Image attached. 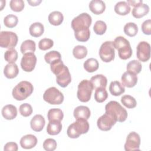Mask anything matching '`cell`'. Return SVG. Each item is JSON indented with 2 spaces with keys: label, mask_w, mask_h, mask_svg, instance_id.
<instances>
[{
  "label": "cell",
  "mask_w": 151,
  "mask_h": 151,
  "mask_svg": "<svg viewBox=\"0 0 151 151\" xmlns=\"http://www.w3.org/2000/svg\"><path fill=\"white\" fill-rule=\"evenodd\" d=\"M4 150L5 151H17L18 150V145L15 142H8L5 145Z\"/></svg>",
  "instance_id": "cell-47"
},
{
  "label": "cell",
  "mask_w": 151,
  "mask_h": 151,
  "mask_svg": "<svg viewBox=\"0 0 151 151\" xmlns=\"http://www.w3.org/2000/svg\"><path fill=\"white\" fill-rule=\"evenodd\" d=\"M64 17L60 11H53L48 15L49 22L53 25H60L63 21Z\"/></svg>",
  "instance_id": "cell-28"
},
{
  "label": "cell",
  "mask_w": 151,
  "mask_h": 151,
  "mask_svg": "<svg viewBox=\"0 0 151 151\" xmlns=\"http://www.w3.org/2000/svg\"><path fill=\"white\" fill-rule=\"evenodd\" d=\"M11 9L15 12H21L23 10L25 4L22 0H11L9 3Z\"/></svg>",
  "instance_id": "cell-42"
},
{
  "label": "cell",
  "mask_w": 151,
  "mask_h": 151,
  "mask_svg": "<svg viewBox=\"0 0 151 151\" xmlns=\"http://www.w3.org/2000/svg\"><path fill=\"white\" fill-rule=\"evenodd\" d=\"M107 29V25L103 21H97L93 27L94 32L97 35H103Z\"/></svg>",
  "instance_id": "cell-40"
},
{
  "label": "cell",
  "mask_w": 151,
  "mask_h": 151,
  "mask_svg": "<svg viewBox=\"0 0 151 151\" xmlns=\"http://www.w3.org/2000/svg\"><path fill=\"white\" fill-rule=\"evenodd\" d=\"M113 42L114 47L118 50V55L121 59L127 60L131 57L132 49L127 40L122 36H119Z\"/></svg>",
  "instance_id": "cell-3"
},
{
  "label": "cell",
  "mask_w": 151,
  "mask_h": 151,
  "mask_svg": "<svg viewBox=\"0 0 151 151\" xmlns=\"http://www.w3.org/2000/svg\"><path fill=\"white\" fill-rule=\"evenodd\" d=\"M137 57L140 61L146 62L150 57V45L146 41L140 42L137 46Z\"/></svg>",
  "instance_id": "cell-14"
},
{
  "label": "cell",
  "mask_w": 151,
  "mask_h": 151,
  "mask_svg": "<svg viewBox=\"0 0 151 151\" xmlns=\"http://www.w3.org/2000/svg\"><path fill=\"white\" fill-rule=\"evenodd\" d=\"M92 22L91 16L87 13H82L71 21V27L74 32L89 29Z\"/></svg>",
  "instance_id": "cell-6"
},
{
  "label": "cell",
  "mask_w": 151,
  "mask_h": 151,
  "mask_svg": "<svg viewBox=\"0 0 151 151\" xmlns=\"http://www.w3.org/2000/svg\"><path fill=\"white\" fill-rule=\"evenodd\" d=\"M4 58L9 63H15L18 58V52L14 48H11L5 51Z\"/></svg>",
  "instance_id": "cell-37"
},
{
  "label": "cell",
  "mask_w": 151,
  "mask_h": 151,
  "mask_svg": "<svg viewBox=\"0 0 151 151\" xmlns=\"http://www.w3.org/2000/svg\"><path fill=\"white\" fill-rule=\"evenodd\" d=\"M20 114L24 117H28L32 113V108L28 103L22 104L19 108Z\"/></svg>",
  "instance_id": "cell-44"
},
{
  "label": "cell",
  "mask_w": 151,
  "mask_h": 151,
  "mask_svg": "<svg viewBox=\"0 0 151 151\" xmlns=\"http://www.w3.org/2000/svg\"><path fill=\"white\" fill-rule=\"evenodd\" d=\"M89 9L93 14L100 15L105 11L106 5L101 0H92L89 4Z\"/></svg>",
  "instance_id": "cell-18"
},
{
  "label": "cell",
  "mask_w": 151,
  "mask_h": 151,
  "mask_svg": "<svg viewBox=\"0 0 151 151\" xmlns=\"http://www.w3.org/2000/svg\"><path fill=\"white\" fill-rule=\"evenodd\" d=\"M117 120L110 114L105 112V113L100 117L97 122L99 129L102 131L110 130L112 126L116 124Z\"/></svg>",
  "instance_id": "cell-11"
},
{
  "label": "cell",
  "mask_w": 151,
  "mask_h": 151,
  "mask_svg": "<svg viewBox=\"0 0 151 151\" xmlns=\"http://www.w3.org/2000/svg\"><path fill=\"white\" fill-rule=\"evenodd\" d=\"M61 56L59 52L57 51H51L45 54L44 56V59L46 63L48 64H51L52 62L56 60L61 59Z\"/></svg>",
  "instance_id": "cell-41"
},
{
  "label": "cell",
  "mask_w": 151,
  "mask_h": 151,
  "mask_svg": "<svg viewBox=\"0 0 151 151\" xmlns=\"http://www.w3.org/2000/svg\"><path fill=\"white\" fill-rule=\"evenodd\" d=\"M105 110L106 112L113 116L117 122H124L127 117L126 110L116 101H109L105 106Z\"/></svg>",
  "instance_id": "cell-5"
},
{
  "label": "cell",
  "mask_w": 151,
  "mask_h": 151,
  "mask_svg": "<svg viewBox=\"0 0 151 151\" xmlns=\"http://www.w3.org/2000/svg\"><path fill=\"white\" fill-rule=\"evenodd\" d=\"M99 55L101 60L105 63H109L113 60L115 57L113 42L107 41L103 42L99 50Z\"/></svg>",
  "instance_id": "cell-9"
},
{
  "label": "cell",
  "mask_w": 151,
  "mask_h": 151,
  "mask_svg": "<svg viewBox=\"0 0 151 151\" xmlns=\"http://www.w3.org/2000/svg\"><path fill=\"white\" fill-rule=\"evenodd\" d=\"M37 63V57L34 52L24 54L21 61L22 69L26 72H31L35 68Z\"/></svg>",
  "instance_id": "cell-12"
},
{
  "label": "cell",
  "mask_w": 151,
  "mask_h": 151,
  "mask_svg": "<svg viewBox=\"0 0 151 151\" xmlns=\"http://www.w3.org/2000/svg\"><path fill=\"white\" fill-rule=\"evenodd\" d=\"M108 97V93L105 88H98L95 90L94 99L98 103L104 101Z\"/></svg>",
  "instance_id": "cell-35"
},
{
  "label": "cell",
  "mask_w": 151,
  "mask_h": 151,
  "mask_svg": "<svg viewBox=\"0 0 151 151\" xmlns=\"http://www.w3.org/2000/svg\"><path fill=\"white\" fill-rule=\"evenodd\" d=\"M18 73V67L15 63H9L6 64L4 70L5 76L9 79L16 77Z\"/></svg>",
  "instance_id": "cell-23"
},
{
  "label": "cell",
  "mask_w": 151,
  "mask_h": 151,
  "mask_svg": "<svg viewBox=\"0 0 151 151\" xmlns=\"http://www.w3.org/2000/svg\"><path fill=\"white\" fill-rule=\"evenodd\" d=\"M109 91L111 94L114 96H118L124 93V86L118 81H111L109 86Z\"/></svg>",
  "instance_id": "cell-25"
},
{
  "label": "cell",
  "mask_w": 151,
  "mask_h": 151,
  "mask_svg": "<svg viewBox=\"0 0 151 151\" xmlns=\"http://www.w3.org/2000/svg\"><path fill=\"white\" fill-rule=\"evenodd\" d=\"M28 3L31 6H37L42 1L41 0H36V1H27Z\"/></svg>",
  "instance_id": "cell-49"
},
{
  "label": "cell",
  "mask_w": 151,
  "mask_h": 151,
  "mask_svg": "<svg viewBox=\"0 0 151 151\" xmlns=\"http://www.w3.org/2000/svg\"><path fill=\"white\" fill-rule=\"evenodd\" d=\"M73 54L75 58L77 59H83L87 54V49L83 45H77L73 50Z\"/></svg>",
  "instance_id": "cell-33"
},
{
  "label": "cell",
  "mask_w": 151,
  "mask_h": 151,
  "mask_svg": "<svg viewBox=\"0 0 151 151\" xmlns=\"http://www.w3.org/2000/svg\"><path fill=\"white\" fill-rule=\"evenodd\" d=\"M18 42L17 35L11 31H1L0 33V46L5 48H13Z\"/></svg>",
  "instance_id": "cell-10"
},
{
  "label": "cell",
  "mask_w": 151,
  "mask_h": 151,
  "mask_svg": "<svg viewBox=\"0 0 151 151\" xmlns=\"http://www.w3.org/2000/svg\"><path fill=\"white\" fill-rule=\"evenodd\" d=\"M122 84L128 88L134 87L137 82V74L130 71L124 72L122 76Z\"/></svg>",
  "instance_id": "cell-15"
},
{
  "label": "cell",
  "mask_w": 151,
  "mask_h": 151,
  "mask_svg": "<svg viewBox=\"0 0 151 151\" xmlns=\"http://www.w3.org/2000/svg\"><path fill=\"white\" fill-rule=\"evenodd\" d=\"M89 129V124L85 119H77L71 124L67 130L68 136L72 139L78 138L81 134L86 133Z\"/></svg>",
  "instance_id": "cell-2"
},
{
  "label": "cell",
  "mask_w": 151,
  "mask_h": 151,
  "mask_svg": "<svg viewBox=\"0 0 151 151\" xmlns=\"http://www.w3.org/2000/svg\"><path fill=\"white\" fill-rule=\"evenodd\" d=\"M76 39L80 42H86L88 40L90 36V31L89 29L74 32Z\"/></svg>",
  "instance_id": "cell-38"
},
{
  "label": "cell",
  "mask_w": 151,
  "mask_h": 151,
  "mask_svg": "<svg viewBox=\"0 0 151 151\" xmlns=\"http://www.w3.org/2000/svg\"><path fill=\"white\" fill-rule=\"evenodd\" d=\"M140 145V136L136 132H130L127 136L126 141L124 144L126 151L139 150Z\"/></svg>",
  "instance_id": "cell-13"
},
{
  "label": "cell",
  "mask_w": 151,
  "mask_h": 151,
  "mask_svg": "<svg viewBox=\"0 0 151 151\" xmlns=\"http://www.w3.org/2000/svg\"><path fill=\"white\" fill-rule=\"evenodd\" d=\"M142 64L137 60H132L130 61L127 64V71L137 74L140 73L142 70Z\"/></svg>",
  "instance_id": "cell-32"
},
{
  "label": "cell",
  "mask_w": 151,
  "mask_h": 151,
  "mask_svg": "<svg viewBox=\"0 0 151 151\" xmlns=\"http://www.w3.org/2000/svg\"><path fill=\"white\" fill-rule=\"evenodd\" d=\"M63 112L60 109H51L48 111L47 117L49 121L55 120L61 122L63 120Z\"/></svg>",
  "instance_id": "cell-30"
},
{
  "label": "cell",
  "mask_w": 151,
  "mask_h": 151,
  "mask_svg": "<svg viewBox=\"0 0 151 151\" xmlns=\"http://www.w3.org/2000/svg\"><path fill=\"white\" fill-rule=\"evenodd\" d=\"M127 3L130 5H132L134 7L141 4H143V1H132V0H129L127 1Z\"/></svg>",
  "instance_id": "cell-48"
},
{
  "label": "cell",
  "mask_w": 151,
  "mask_h": 151,
  "mask_svg": "<svg viewBox=\"0 0 151 151\" xmlns=\"http://www.w3.org/2000/svg\"><path fill=\"white\" fill-rule=\"evenodd\" d=\"M45 121L44 117L41 114L35 115L30 122V126L31 129L35 132H41L44 126Z\"/></svg>",
  "instance_id": "cell-17"
},
{
  "label": "cell",
  "mask_w": 151,
  "mask_h": 151,
  "mask_svg": "<svg viewBox=\"0 0 151 151\" xmlns=\"http://www.w3.org/2000/svg\"><path fill=\"white\" fill-rule=\"evenodd\" d=\"M61 129V123L60 122V121L55 120L49 121V123L47 127V132L48 134L50 135H57L59 134Z\"/></svg>",
  "instance_id": "cell-24"
},
{
  "label": "cell",
  "mask_w": 151,
  "mask_h": 151,
  "mask_svg": "<svg viewBox=\"0 0 151 151\" xmlns=\"http://www.w3.org/2000/svg\"><path fill=\"white\" fill-rule=\"evenodd\" d=\"M138 32V27L134 22H128L124 27V32L129 37L135 36Z\"/></svg>",
  "instance_id": "cell-34"
},
{
  "label": "cell",
  "mask_w": 151,
  "mask_h": 151,
  "mask_svg": "<svg viewBox=\"0 0 151 151\" xmlns=\"http://www.w3.org/2000/svg\"><path fill=\"white\" fill-rule=\"evenodd\" d=\"M43 99L49 104H60L64 101V96L57 88L51 87L45 90L43 94Z\"/></svg>",
  "instance_id": "cell-8"
},
{
  "label": "cell",
  "mask_w": 151,
  "mask_h": 151,
  "mask_svg": "<svg viewBox=\"0 0 151 151\" xmlns=\"http://www.w3.org/2000/svg\"><path fill=\"white\" fill-rule=\"evenodd\" d=\"M57 144L56 141L53 139H47L43 143V148L47 151H53L57 147Z\"/></svg>",
  "instance_id": "cell-45"
},
{
  "label": "cell",
  "mask_w": 151,
  "mask_h": 151,
  "mask_svg": "<svg viewBox=\"0 0 151 151\" xmlns=\"http://www.w3.org/2000/svg\"><path fill=\"white\" fill-rule=\"evenodd\" d=\"M142 31L146 35L151 34V20L147 19L145 21L142 25Z\"/></svg>",
  "instance_id": "cell-46"
},
{
  "label": "cell",
  "mask_w": 151,
  "mask_h": 151,
  "mask_svg": "<svg viewBox=\"0 0 151 151\" xmlns=\"http://www.w3.org/2000/svg\"><path fill=\"white\" fill-rule=\"evenodd\" d=\"M51 71L56 76L57 83L61 87H66L71 81L69 70L61 59L56 60L50 64Z\"/></svg>",
  "instance_id": "cell-1"
},
{
  "label": "cell",
  "mask_w": 151,
  "mask_h": 151,
  "mask_svg": "<svg viewBox=\"0 0 151 151\" xmlns=\"http://www.w3.org/2000/svg\"><path fill=\"white\" fill-rule=\"evenodd\" d=\"M37 143V139L33 134H27L21 137L20 140L21 146L25 149L34 147Z\"/></svg>",
  "instance_id": "cell-16"
},
{
  "label": "cell",
  "mask_w": 151,
  "mask_h": 151,
  "mask_svg": "<svg viewBox=\"0 0 151 151\" xmlns=\"http://www.w3.org/2000/svg\"><path fill=\"white\" fill-rule=\"evenodd\" d=\"M93 89L96 90L98 88H105L107 86V78L102 74H97L93 76L90 79Z\"/></svg>",
  "instance_id": "cell-19"
},
{
  "label": "cell",
  "mask_w": 151,
  "mask_h": 151,
  "mask_svg": "<svg viewBox=\"0 0 151 151\" xmlns=\"http://www.w3.org/2000/svg\"><path fill=\"white\" fill-rule=\"evenodd\" d=\"M54 45V42L50 38H43L38 43V47L40 50L45 51L51 48Z\"/></svg>",
  "instance_id": "cell-43"
},
{
  "label": "cell",
  "mask_w": 151,
  "mask_h": 151,
  "mask_svg": "<svg viewBox=\"0 0 151 151\" xmlns=\"http://www.w3.org/2000/svg\"><path fill=\"white\" fill-rule=\"evenodd\" d=\"M122 103L128 109H133L136 106L137 103L135 99L130 95H124L121 98Z\"/></svg>",
  "instance_id": "cell-36"
},
{
  "label": "cell",
  "mask_w": 151,
  "mask_h": 151,
  "mask_svg": "<svg viewBox=\"0 0 151 151\" xmlns=\"http://www.w3.org/2000/svg\"><path fill=\"white\" fill-rule=\"evenodd\" d=\"M18 22V17L12 14H9L6 15L4 19V25L8 28H14L15 27Z\"/></svg>",
  "instance_id": "cell-39"
},
{
  "label": "cell",
  "mask_w": 151,
  "mask_h": 151,
  "mask_svg": "<svg viewBox=\"0 0 151 151\" xmlns=\"http://www.w3.org/2000/svg\"><path fill=\"white\" fill-rule=\"evenodd\" d=\"M149 12V7L147 4H141L132 9V15L136 18H140L146 15Z\"/></svg>",
  "instance_id": "cell-22"
},
{
  "label": "cell",
  "mask_w": 151,
  "mask_h": 151,
  "mask_svg": "<svg viewBox=\"0 0 151 151\" xmlns=\"http://www.w3.org/2000/svg\"><path fill=\"white\" fill-rule=\"evenodd\" d=\"M90 110L88 107L84 106H80L77 107L74 110V116L77 119H88L90 116Z\"/></svg>",
  "instance_id": "cell-21"
},
{
  "label": "cell",
  "mask_w": 151,
  "mask_h": 151,
  "mask_svg": "<svg viewBox=\"0 0 151 151\" xmlns=\"http://www.w3.org/2000/svg\"><path fill=\"white\" fill-rule=\"evenodd\" d=\"M35 51V43L34 41L27 40L24 41L21 45V52L24 54L28 52H34Z\"/></svg>",
  "instance_id": "cell-31"
},
{
  "label": "cell",
  "mask_w": 151,
  "mask_h": 151,
  "mask_svg": "<svg viewBox=\"0 0 151 151\" xmlns=\"http://www.w3.org/2000/svg\"><path fill=\"white\" fill-rule=\"evenodd\" d=\"M130 6L125 1H120L116 3L114 6V11L120 15H126L130 11Z\"/></svg>",
  "instance_id": "cell-26"
},
{
  "label": "cell",
  "mask_w": 151,
  "mask_h": 151,
  "mask_svg": "<svg viewBox=\"0 0 151 151\" xmlns=\"http://www.w3.org/2000/svg\"><path fill=\"white\" fill-rule=\"evenodd\" d=\"M2 115L6 120L14 119L17 116V109L12 104H8L2 109Z\"/></svg>",
  "instance_id": "cell-20"
},
{
  "label": "cell",
  "mask_w": 151,
  "mask_h": 151,
  "mask_svg": "<svg viewBox=\"0 0 151 151\" xmlns=\"http://www.w3.org/2000/svg\"><path fill=\"white\" fill-rule=\"evenodd\" d=\"M93 86L90 81L87 80H82L78 85L77 98L81 102H87L91 99Z\"/></svg>",
  "instance_id": "cell-7"
},
{
  "label": "cell",
  "mask_w": 151,
  "mask_h": 151,
  "mask_svg": "<svg viewBox=\"0 0 151 151\" xmlns=\"http://www.w3.org/2000/svg\"><path fill=\"white\" fill-rule=\"evenodd\" d=\"M34 87L31 83L22 81L13 88L12 94L14 99L21 101L29 97L32 93Z\"/></svg>",
  "instance_id": "cell-4"
},
{
  "label": "cell",
  "mask_w": 151,
  "mask_h": 151,
  "mask_svg": "<svg viewBox=\"0 0 151 151\" xmlns=\"http://www.w3.org/2000/svg\"><path fill=\"white\" fill-rule=\"evenodd\" d=\"M29 34L34 37H39L42 35L44 31V27L40 22H34L29 27Z\"/></svg>",
  "instance_id": "cell-27"
},
{
  "label": "cell",
  "mask_w": 151,
  "mask_h": 151,
  "mask_svg": "<svg viewBox=\"0 0 151 151\" xmlns=\"http://www.w3.org/2000/svg\"><path fill=\"white\" fill-rule=\"evenodd\" d=\"M84 68L88 73H93L96 71L99 67L98 61L93 58L87 59L83 64Z\"/></svg>",
  "instance_id": "cell-29"
}]
</instances>
